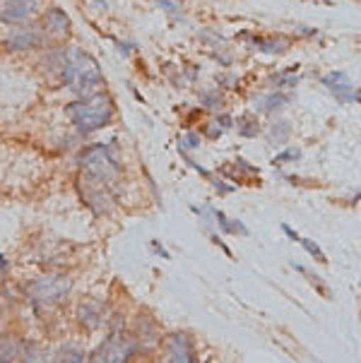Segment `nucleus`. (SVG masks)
I'll return each instance as SVG.
<instances>
[{
	"label": "nucleus",
	"instance_id": "12",
	"mask_svg": "<svg viewBox=\"0 0 361 363\" xmlns=\"http://www.w3.org/2000/svg\"><path fill=\"white\" fill-rule=\"evenodd\" d=\"M101 318H104V311H99V306H94V303H84L82 308H79V320H82L89 330L99 328Z\"/></svg>",
	"mask_w": 361,
	"mask_h": 363
},
{
	"label": "nucleus",
	"instance_id": "3",
	"mask_svg": "<svg viewBox=\"0 0 361 363\" xmlns=\"http://www.w3.org/2000/svg\"><path fill=\"white\" fill-rule=\"evenodd\" d=\"M79 166L99 183L113 181V178L121 174L118 162H116L111 157V152L104 145H94V147H89V150H84L82 155H79Z\"/></svg>",
	"mask_w": 361,
	"mask_h": 363
},
{
	"label": "nucleus",
	"instance_id": "14",
	"mask_svg": "<svg viewBox=\"0 0 361 363\" xmlns=\"http://www.w3.org/2000/svg\"><path fill=\"white\" fill-rule=\"evenodd\" d=\"M253 46H258L265 53H282L287 48V39H253Z\"/></svg>",
	"mask_w": 361,
	"mask_h": 363
},
{
	"label": "nucleus",
	"instance_id": "10",
	"mask_svg": "<svg viewBox=\"0 0 361 363\" xmlns=\"http://www.w3.org/2000/svg\"><path fill=\"white\" fill-rule=\"evenodd\" d=\"M44 32H48L51 36H68L70 17L63 10H48L44 15Z\"/></svg>",
	"mask_w": 361,
	"mask_h": 363
},
{
	"label": "nucleus",
	"instance_id": "1",
	"mask_svg": "<svg viewBox=\"0 0 361 363\" xmlns=\"http://www.w3.org/2000/svg\"><path fill=\"white\" fill-rule=\"evenodd\" d=\"M60 70H63V82L75 91L79 99L96 94V91L104 87L99 65H96V60L84 51H75V48H72V51L65 53L63 63H60Z\"/></svg>",
	"mask_w": 361,
	"mask_h": 363
},
{
	"label": "nucleus",
	"instance_id": "6",
	"mask_svg": "<svg viewBox=\"0 0 361 363\" xmlns=\"http://www.w3.org/2000/svg\"><path fill=\"white\" fill-rule=\"evenodd\" d=\"M39 10V0H3L0 5V22L22 24L32 20Z\"/></svg>",
	"mask_w": 361,
	"mask_h": 363
},
{
	"label": "nucleus",
	"instance_id": "2",
	"mask_svg": "<svg viewBox=\"0 0 361 363\" xmlns=\"http://www.w3.org/2000/svg\"><path fill=\"white\" fill-rule=\"evenodd\" d=\"M70 121L79 133H94L113 118V99L106 91H96L68 106Z\"/></svg>",
	"mask_w": 361,
	"mask_h": 363
},
{
	"label": "nucleus",
	"instance_id": "18",
	"mask_svg": "<svg viewBox=\"0 0 361 363\" xmlns=\"http://www.w3.org/2000/svg\"><path fill=\"white\" fill-rule=\"evenodd\" d=\"M60 356H63V361H82V359H84V354H82V352H70V349L60 352Z\"/></svg>",
	"mask_w": 361,
	"mask_h": 363
},
{
	"label": "nucleus",
	"instance_id": "20",
	"mask_svg": "<svg viewBox=\"0 0 361 363\" xmlns=\"http://www.w3.org/2000/svg\"><path fill=\"white\" fill-rule=\"evenodd\" d=\"M5 267H8V260H5V257L0 255V269H5Z\"/></svg>",
	"mask_w": 361,
	"mask_h": 363
},
{
	"label": "nucleus",
	"instance_id": "5",
	"mask_svg": "<svg viewBox=\"0 0 361 363\" xmlns=\"http://www.w3.org/2000/svg\"><path fill=\"white\" fill-rule=\"evenodd\" d=\"M135 342L128 340L123 332L116 330L106 342L101 344L94 352V361H106V363H116V361H128L135 352Z\"/></svg>",
	"mask_w": 361,
	"mask_h": 363
},
{
	"label": "nucleus",
	"instance_id": "13",
	"mask_svg": "<svg viewBox=\"0 0 361 363\" xmlns=\"http://www.w3.org/2000/svg\"><path fill=\"white\" fill-rule=\"evenodd\" d=\"M287 104H289V96L287 94H267L265 99H260L258 101V108L260 111H267V113H270V111H279L282 106H287Z\"/></svg>",
	"mask_w": 361,
	"mask_h": 363
},
{
	"label": "nucleus",
	"instance_id": "8",
	"mask_svg": "<svg viewBox=\"0 0 361 363\" xmlns=\"http://www.w3.org/2000/svg\"><path fill=\"white\" fill-rule=\"evenodd\" d=\"M167 361H181V363H191L195 361L193 344L186 335H171L167 344Z\"/></svg>",
	"mask_w": 361,
	"mask_h": 363
},
{
	"label": "nucleus",
	"instance_id": "15",
	"mask_svg": "<svg viewBox=\"0 0 361 363\" xmlns=\"http://www.w3.org/2000/svg\"><path fill=\"white\" fill-rule=\"evenodd\" d=\"M296 241L301 243L304 248H306V253H309V255H313L318 262H326V255H323V250L318 248V245H316L313 241H309V238H301V236H296Z\"/></svg>",
	"mask_w": 361,
	"mask_h": 363
},
{
	"label": "nucleus",
	"instance_id": "11",
	"mask_svg": "<svg viewBox=\"0 0 361 363\" xmlns=\"http://www.w3.org/2000/svg\"><path fill=\"white\" fill-rule=\"evenodd\" d=\"M24 347L10 337H0V361H22Z\"/></svg>",
	"mask_w": 361,
	"mask_h": 363
},
{
	"label": "nucleus",
	"instance_id": "16",
	"mask_svg": "<svg viewBox=\"0 0 361 363\" xmlns=\"http://www.w3.org/2000/svg\"><path fill=\"white\" fill-rule=\"evenodd\" d=\"M167 12H179L181 10V0H157Z\"/></svg>",
	"mask_w": 361,
	"mask_h": 363
},
{
	"label": "nucleus",
	"instance_id": "19",
	"mask_svg": "<svg viewBox=\"0 0 361 363\" xmlns=\"http://www.w3.org/2000/svg\"><path fill=\"white\" fill-rule=\"evenodd\" d=\"M299 157V150H287L284 155H279L277 159H274V164H279V162H287V159H296Z\"/></svg>",
	"mask_w": 361,
	"mask_h": 363
},
{
	"label": "nucleus",
	"instance_id": "9",
	"mask_svg": "<svg viewBox=\"0 0 361 363\" xmlns=\"http://www.w3.org/2000/svg\"><path fill=\"white\" fill-rule=\"evenodd\" d=\"M41 41H44V36L36 32V29H20V32H12L5 44H8V48H12V51H32Z\"/></svg>",
	"mask_w": 361,
	"mask_h": 363
},
{
	"label": "nucleus",
	"instance_id": "17",
	"mask_svg": "<svg viewBox=\"0 0 361 363\" xmlns=\"http://www.w3.org/2000/svg\"><path fill=\"white\" fill-rule=\"evenodd\" d=\"M181 145H186V150H198L200 138H198V135H186V138H183V143H181Z\"/></svg>",
	"mask_w": 361,
	"mask_h": 363
},
{
	"label": "nucleus",
	"instance_id": "4",
	"mask_svg": "<svg viewBox=\"0 0 361 363\" xmlns=\"http://www.w3.org/2000/svg\"><path fill=\"white\" fill-rule=\"evenodd\" d=\"M70 279L63 274H48L44 279L34 281L32 286H29V294H32L34 301H39V303H60L65 296L70 294Z\"/></svg>",
	"mask_w": 361,
	"mask_h": 363
},
{
	"label": "nucleus",
	"instance_id": "7",
	"mask_svg": "<svg viewBox=\"0 0 361 363\" xmlns=\"http://www.w3.org/2000/svg\"><path fill=\"white\" fill-rule=\"evenodd\" d=\"M323 84L333 91L335 99H340L342 104H359V89L352 84V79L345 72H330L323 77Z\"/></svg>",
	"mask_w": 361,
	"mask_h": 363
}]
</instances>
